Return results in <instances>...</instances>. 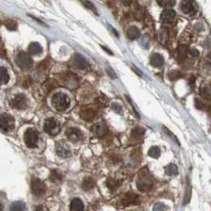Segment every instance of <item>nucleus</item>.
Returning <instances> with one entry per match:
<instances>
[{
	"label": "nucleus",
	"instance_id": "obj_1",
	"mask_svg": "<svg viewBox=\"0 0 211 211\" xmlns=\"http://www.w3.org/2000/svg\"><path fill=\"white\" fill-rule=\"evenodd\" d=\"M70 99L68 96L63 92H57L52 98L53 107L59 112H63L70 106Z\"/></svg>",
	"mask_w": 211,
	"mask_h": 211
},
{
	"label": "nucleus",
	"instance_id": "obj_2",
	"mask_svg": "<svg viewBox=\"0 0 211 211\" xmlns=\"http://www.w3.org/2000/svg\"><path fill=\"white\" fill-rule=\"evenodd\" d=\"M24 141L25 145L31 149H34L37 146L39 142V132L36 129L28 128L25 132Z\"/></svg>",
	"mask_w": 211,
	"mask_h": 211
},
{
	"label": "nucleus",
	"instance_id": "obj_3",
	"mask_svg": "<svg viewBox=\"0 0 211 211\" xmlns=\"http://www.w3.org/2000/svg\"><path fill=\"white\" fill-rule=\"evenodd\" d=\"M15 62L20 68L24 69V70L31 68L32 64H33V62H32L30 55L27 53L23 52H18L17 54L16 57H15Z\"/></svg>",
	"mask_w": 211,
	"mask_h": 211
},
{
	"label": "nucleus",
	"instance_id": "obj_4",
	"mask_svg": "<svg viewBox=\"0 0 211 211\" xmlns=\"http://www.w3.org/2000/svg\"><path fill=\"white\" fill-rule=\"evenodd\" d=\"M44 131L52 136H55L60 132V126L58 121H56L53 118L47 119L44 124Z\"/></svg>",
	"mask_w": 211,
	"mask_h": 211
},
{
	"label": "nucleus",
	"instance_id": "obj_5",
	"mask_svg": "<svg viewBox=\"0 0 211 211\" xmlns=\"http://www.w3.org/2000/svg\"><path fill=\"white\" fill-rule=\"evenodd\" d=\"M31 190L36 196H41L46 191V185L38 178L33 177L31 180Z\"/></svg>",
	"mask_w": 211,
	"mask_h": 211
},
{
	"label": "nucleus",
	"instance_id": "obj_6",
	"mask_svg": "<svg viewBox=\"0 0 211 211\" xmlns=\"http://www.w3.org/2000/svg\"><path fill=\"white\" fill-rule=\"evenodd\" d=\"M10 105L14 109L19 110L26 109L28 106V99L25 95L20 93L13 97L12 100L10 101Z\"/></svg>",
	"mask_w": 211,
	"mask_h": 211
},
{
	"label": "nucleus",
	"instance_id": "obj_7",
	"mask_svg": "<svg viewBox=\"0 0 211 211\" xmlns=\"http://www.w3.org/2000/svg\"><path fill=\"white\" fill-rule=\"evenodd\" d=\"M0 127L3 132H9L14 128V119L11 116L4 113L1 116Z\"/></svg>",
	"mask_w": 211,
	"mask_h": 211
},
{
	"label": "nucleus",
	"instance_id": "obj_8",
	"mask_svg": "<svg viewBox=\"0 0 211 211\" xmlns=\"http://www.w3.org/2000/svg\"><path fill=\"white\" fill-rule=\"evenodd\" d=\"M179 8L183 14L195 15L196 14L195 5L192 0H182L179 4Z\"/></svg>",
	"mask_w": 211,
	"mask_h": 211
},
{
	"label": "nucleus",
	"instance_id": "obj_9",
	"mask_svg": "<svg viewBox=\"0 0 211 211\" xmlns=\"http://www.w3.org/2000/svg\"><path fill=\"white\" fill-rule=\"evenodd\" d=\"M66 135L67 139L73 142H79L83 138L82 132L79 129L75 128V127H70L67 129L66 131Z\"/></svg>",
	"mask_w": 211,
	"mask_h": 211
},
{
	"label": "nucleus",
	"instance_id": "obj_10",
	"mask_svg": "<svg viewBox=\"0 0 211 211\" xmlns=\"http://www.w3.org/2000/svg\"><path fill=\"white\" fill-rule=\"evenodd\" d=\"M56 153L59 157L66 158V157H70L71 152H70L69 146L64 142L60 141L56 143Z\"/></svg>",
	"mask_w": 211,
	"mask_h": 211
},
{
	"label": "nucleus",
	"instance_id": "obj_11",
	"mask_svg": "<svg viewBox=\"0 0 211 211\" xmlns=\"http://www.w3.org/2000/svg\"><path fill=\"white\" fill-rule=\"evenodd\" d=\"M138 189L141 191H148L152 188V182L150 179L146 177H142L137 182Z\"/></svg>",
	"mask_w": 211,
	"mask_h": 211
},
{
	"label": "nucleus",
	"instance_id": "obj_12",
	"mask_svg": "<svg viewBox=\"0 0 211 211\" xmlns=\"http://www.w3.org/2000/svg\"><path fill=\"white\" fill-rule=\"evenodd\" d=\"M176 17L175 10L172 9H165L161 15V21L162 22H171Z\"/></svg>",
	"mask_w": 211,
	"mask_h": 211
},
{
	"label": "nucleus",
	"instance_id": "obj_13",
	"mask_svg": "<svg viewBox=\"0 0 211 211\" xmlns=\"http://www.w3.org/2000/svg\"><path fill=\"white\" fill-rule=\"evenodd\" d=\"M92 132L96 136L101 137L105 135L107 132L106 125L102 122L97 123L92 127Z\"/></svg>",
	"mask_w": 211,
	"mask_h": 211
},
{
	"label": "nucleus",
	"instance_id": "obj_14",
	"mask_svg": "<svg viewBox=\"0 0 211 211\" xmlns=\"http://www.w3.org/2000/svg\"><path fill=\"white\" fill-rule=\"evenodd\" d=\"M73 65L74 66L79 69H84L86 67L87 62L85 59L79 54H76L73 59Z\"/></svg>",
	"mask_w": 211,
	"mask_h": 211
},
{
	"label": "nucleus",
	"instance_id": "obj_15",
	"mask_svg": "<svg viewBox=\"0 0 211 211\" xmlns=\"http://www.w3.org/2000/svg\"><path fill=\"white\" fill-rule=\"evenodd\" d=\"M164 58L159 53H153L150 57V64L154 67H161L164 64Z\"/></svg>",
	"mask_w": 211,
	"mask_h": 211
},
{
	"label": "nucleus",
	"instance_id": "obj_16",
	"mask_svg": "<svg viewBox=\"0 0 211 211\" xmlns=\"http://www.w3.org/2000/svg\"><path fill=\"white\" fill-rule=\"evenodd\" d=\"M127 36L130 40H135L140 36V30L136 26H130L127 29Z\"/></svg>",
	"mask_w": 211,
	"mask_h": 211
},
{
	"label": "nucleus",
	"instance_id": "obj_17",
	"mask_svg": "<svg viewBox=\"0 0 211 211\" xmlns=\"http://www.w3.org/2000/svg\"><path fill=\"white\" fill-rule=\"evenodd\" d=\"M28 51H29L31 55H39L40 53H42L43 48L39 43L32 42L31 43L29 47H28Z\"/></svg>",
	"mask_w": 211,
	"mask_h": 211
},
{
	"label": "nucleus",
	"instance_id": "obj_18",
	"mask_svg": "<svg viewBox=\"0 0 211 211\" xmlns=\"http://www.w3.org/2000/svg\"><path fill=\"white\" fill-rule=\"evenodd\" d=\"M84 209V204L82 201L79 198H75L70 203V209L71 210H82Z\"/></svg>",
	"mask_w": 211,
	"mask_h": 211
},
{
	"label": "nucleus",
	"instance_id": "obj_19",
	"mask_svg": "<svg viewBox=\"0 0 211 211\" xmlns=\"http://www.w3.org/2000/svg\"><path fill=\"white\" fill-rule=\"evenodd\" d=\"M95 187V181L94 179L91 177H86L85 178L84 180L82 183V187L85 191H89L92 190Z\"/></svg>",
	"mask_w": 211,
	"mask_h": 211
},
{
	"label": "nucleus",
	"instance_id": "obj_20",
	"mask_svg": "<svg viewBox=\"0 0 211 211\" xmlns=\"http://www.w3.org/2000/svg\"><path fill=\"white\" fill-rule=\"evenodd\" d=\"M200 95L205 99L211 98V85H203L200 89Z\"/></svg>",
	"mask_w": 211,
	"mask_h": 211
},
{
	"label": "nucleus",
	"instance_id": "obj_21",
	"mask_svg": "<svg viewBox=\"0 0 211 211\" xmlns=\"http://www.w3.org/2000/svg\"><path fill=\"white\" fill-rule=\"evenodd\" d=\"M10 209L11 211L25 210L26 209V206H25V203H22V202H14L10 206Z\"/></svg>",
	"mask_w": 211,
	"mask_h": 211
},
{
	"label": "nucleus",
	"instance_id": "obj_22",
	"mask_svg": "<svg viewBox=\"0 0 211 211\" xmlns=\"http://www.w3.org/2000/svg\"><path fill=\"white\" fill-rule=\"evenodd\" d=\"M9 80H10V76L7 70L5 67L1 66V83L2 85H6L8 83Z\"/></svg>",
	"mask_w": 211,
	"mask_h": 211
},
{
	"label": "nucleus",
	"instance_id": "obj_23",
	"mask_svg": "<svg viewBox=\"0 0 211 211\" xmlns=\"http://www.w3.org/2000/svg\"><path fill=\"white\" fill-rule=\"evenodd\" d=\"M165 173L169 176H174L178 173V168L174 164H170L165 168Z\"/></svg>",
	"mask_w": 211,
	"mask_h": 211
},
{
	"label": "nucleus",
	"instance_id": "obj_24",
	"mask_svg": "<svg viewBox=\"0 0 211 211\" xmlns=\"http://www.w3.org/2000/svg\"><path fill=\"white\" fill-rule=\"evenodd\" d=\"M145 130L141 127H136L131 132V135L134 139H140L142 138L143 135H144Z\"/></svg>",
	"mask_w": 211,
	"mask_h": 211
},
{
	"label": "nucleus",
	"instance_id": "obj_25",
	"mask_svg": "<svg viewBox=\"0 0 211 211\" xmlns=\"http://www.w3.org/2000/svg\"><path fill=\"white\" fill-rule=\"evenodd\" d=\"M94 112L92 109H86V110L83 111L82 113V118L85 120H91L94 118Z\"/></svg>",
	"mask_w": 211,
	"mask_h": 211
},
{
	"label": "nucleus",
	"instance_id": "obj_26",
	"mask_svg": "<svg viewBox=\"0 0 211 211\" xmlns=\"http://www.w3.org/2000/svg\"><path fill=\"white\" fill-rule=\"evenodd\" d=\"M148 154H149V157H153V158H158L160 157V155H161L160 148L157 146L151 147L148 151Z\"/></svg>",
	"mask_w": 211,
	"mask_h": 211
},
{
	"label": "nucleus",
	"instance_id": "obj_27",
	"mask_svg": "<svg viewBox=\"0 0 211 211\" xmlns=\"http://www.w3.org/2000/svg\"><path fill=\"white\" fill-rule=\"evenodd\" d=\"M5 26L9 30L14 31L18 28V23L14 20L9 19V20H6V22H5Z\"/></svg>",
	"mask_w": 211,
	"mask_h": 211
},
{
	"label": "nucleus",
	"instance_id": "obj_28",
	"mask_svg": "<svg viewBox=\"0 0 211 211\" xmlns=\"http://www.w3.org/2000/svg\"><path fill=\"white\" fill-rule=\"evenodd\" d=\"M157 3L162 7H172L175 6L176 0H157Z\"/></svg>",
	"mask_w": 211,
	"mask_h": 211
},
{
	"label": "nucleus",
	"instance_id": "obj_29",
	"mask_svg": "<svg viewBox=\"0 0 211 211\" xmlns=\"http://www.w3.org/2000/svg\"><path fill=\"white\" fill-rule=\"evenodd\" d=\"M137 199H138V197H137L135 195L128 194V195L126 196V198L123 199V203H124V204L126 206H128L129 204H131V203H136Z\"/></svg>",
	"mask_w": 211,
	"mask_h": 211
},
{
	"label": "nucleus",
	"instance_id": "obj_30",
	"mask_svg": "<svg viewBox=\"0 0 211 211\" xmlns=\"http://www.w3.org/2000/svg\"><path fill=\"white\" fill-rule=\"evenodd\" d=\"M61 179H62V176H61V174L57 170H52V172H51V175H50V179L52 182H59V181H60Z\"/></svg>",
	"mask_w": 211,
	"mask_h": 211
},
{
	"label": "nucleus",
	"instance_id": "obj_31",
	"mask_svg": "<svg viewBox=\"0 0 211 211\" xmlns=\"http://www.w3.org/2000/svg\"><path fill=\"white\" fill-rule=\"evenodd\" d=\"M158 40L161 44H165L168 40V33L165 30H161L158 33Z\"/></svg>",
	"mask_w": 211,
	"mask_h": 211
},
{
	"label": "nucleus",
	"instance_id": "obj_32",
	"mask_svg": "<svg viewBox=\"0 0 211 211\" xmlns=\"http://www.w3.org/2000/svg\"><path fill=\"white\" fill-rule=\"evenodd\" d=\"M82 2H83V4L85 5V6H86L87 8L92 10V12L94 13V14H97V8H96V6H95V5L93 4L92 2H91L90 1H88V0H83Z\"/></svg>",
	"mask_w": 211,
	"mask_h": 211
},
{
	"label": "nucleus",
	"instance_id": "obj_33",
	"mask_svg": "<svg viewBox=\"0 0 211 211\" xmlns=\"http://www.w3.org/2000/svg\"><path fill=\"white\" fill-rule=\"evenodd\" d=\"M140 44L144 49H148L149 46V36H146V35H144L143 36H142V38L140 40Z\"/></svg>",
	"mask_w": 211,
	"mask_h": 211
},
{
	"label": "nucleus",
	"instance_id": "obj_34",
	"mask_svg": "<svg viewBox=\"0 0 211 211\" xmlns=\"http://www.w3.org/2000/svg\"><path fill=\"white\" fill-rule=\"evenodd\" d=\"M187 47L185 46H180L178 49V55H179V57L180 59H183L186 55H187Z\"/></svg>",
	"mask_w": 211,
	"mask_h": 211
},
{
	"label": "nucleus",
	"instance_id": "obj_35",
	"mask_svg": "<svg viewBox=\"0 0 211 211\" xmlns=\"http://www.w3.org/2000/svg\"><path fill=\"white\" fill-rule=\"evenodd\" d=\"M163 129H164V131H165V132L166 133V134H167L168 135H169V137H170V138H171V139H172L173 141H175V142H176L177 144H179V141H178V139H176V137L175 135H173V134L171 132V131H169V130H168L167 128H165V127H163Z\"/></svg>",
	"mask_w": 211,
	"mask_h": 211
},
{
	"label": "nucleus",
	"instance_id": "obj_36",
	"mask_svg": "<svg viewBox=\"0 0 211 211\" xmlns=\"http://www.w3.org/2000/svg\"><path fill=\"white\" fill-rule=\"evenodd\" d=\"M107 183H108V186H109V187L111 188V189H115L116 187H117L119 186V183H118L117 181L113 180V179H109V180L107 182Z\"/></svg>",
	"mask_w": 211,
	"mask_h": 211
},
{
	"label": "nucleus",
	"instance_id": "obj_37",
	"mask_svg": "<svg viewBox=\"0 0 211 211\" xmlns=\"http://www.w3.org/2000/svg\"><path fill=\"white\" fill-rule=\"evenodd\" d=\"M112 109L116 112L119 113V114L122 113V107H121L118 103H112Z\"/></svg>",
	"mask_w": 211,
	"mask_h": 211
},
{
	"label": "nucleus",
	"instance_id": "obj_38",
	"mask_svg": "<svg viewBox=\"0 0 211 211\" xmlns=\"http://www.w3.org/2000/svg\"><path fill=\"white\" fill-rule=\"evenodd\" d=\"M166 209L165 206L161 203H157L155 204L154 207H153V210L155 211H160V210H164V209Z\"/></svg>",
	"mask_w": 211,
	"mask_h": 211
},
{
	"label": "nucleus",
	"instance_id": "obj_39",
	"mask_svg": "<svg viewBox=\"0 0 211 211\" xmlns=\"http://www.w3.org/2000/svg\"><path fill=\"white\" fill-rule=\"evenodd\" d=\"M191 55H192V56L198 57V56H199V51H198L197 49H191Z\"/></svg>",
	"mask_w": 211,
	"mask_h": 211
},
{
	"label": "nucleus",
	"instance_id": "obj_40",
	"mask_svg": "<svg viewBox=\"0 0 211 211\" xmlns=\"http://www.w3.org/2000/svg\"><path fill=\"white\" fill-rule=\"evenodd\" d=\"M195 28H196V29L198 30V32H200V31H202L203 29V25L201 23H198V24H196V25H195Z\"/></svg>",
	"mask_w": 211,
	"mask_h": 211
},
{
	"label": "nucleus",
	"instance_id": "obj_41",
	"mask_svg": "<svg viewBox=\"0 0 211 211\" xmlns=\"http://www.w3.org/2000/svg\"><path fill=\"white\" fill-rule=\"evenodd\" d=\"M107 71H108V74H109V75H110L112 79H114V78H116V74L114 73V71H113L112 70H107Z\"/></svg>",
	"mask_w": 211,
	"mask_h": 211
},
{
	"label": "nucleus",
	"instance_id": "obj_42",
	"mask_svg": "<svg viewBox=\"0 0 211 211\" xmlns=\"http://www.w3.org/2000/svg\"><path fill=\"white\" fill-rule=\"evenodd\" d=\"M175 73H176V71H172V72L170 73V74H172H172H175ZM170 78H171L172 79H175L176 78V75H173V76H171V77H170Z\"/></svg>",
	"mask_w": 211,
	"mask_h": 211
},
{
	"label": "nucleus",
	"instance_id": "obj_43",
	"mask_svg": "<svg viewBox=\"0 0 211 211\" xmlns=\"http://www.w3.org/2000/svg\"><path fill=\"white\" fill-rule=\"evenodd\" d=\"M101 47H102V49H105V51H106L107 52H109V54H111V55H112V52H111V51H110V50H109V49H105V47H104V46H101Z\"/></svg>",
	"mask_w": 211,
	"mask_h": 211
}]
</instances>
